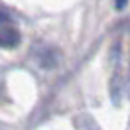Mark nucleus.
I'll use <instances>...</instances> for the list:
<instances>
[{
    "label": "nucleus",
    "instance_id": "7ed1b4c3",
    "mask_svg": "<svg viewBox=\"0 0 130 130\" xmlns=\"http://www.w3.org/2000/svg\"><path fill=\"white\" fill-rule=\"evenodd\" d=\"M126 4H128V0H114V8L116 10H124Z\"/></svg>",
    "mask_w": 130,
    "mask_h": 130
},
{
    "label": "nucleus",
    "instance_id": "f257e3e1",
    "mask_svg": "<svg viewBox=\"0 0 130 130\" xmlns=\"http://www.w3.org/2000/svg\"><path fill=\"white\" fill-rule=\"evenodd\" d=\"M20 40L22 36L16 28H10V26H4L0 28V47L2 49H14L20 45Z\"/></svg>",
    "mask_w": 130,
    "mask_h": 130
},
{
    "label": "nucleus",
    "instance_id": "f03ea898",
    "mask_svg": "<svg viewBox=\"0 0 130 130\" xmlns=\"http://www.w3.org/2000/svg\"><path fill=\"white\" fill-rule=\"evenodd\" d=\"M8 22H10V14H8V10L0 8V26L8 24Z\"/></svg>",
    "mask_w": 130,
    "mask_h": 130
}]
</instances>
